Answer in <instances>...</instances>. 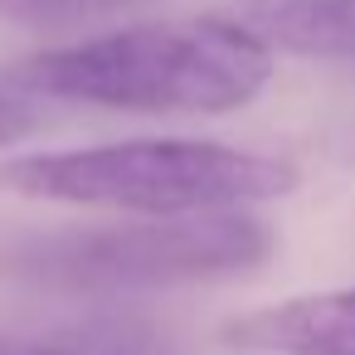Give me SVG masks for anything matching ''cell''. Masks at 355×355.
Here are the masks:
<instances>
[{
  "mask_svg": "<svg viewBox=\"0 0 355 355\" xmlns=\"http://www.w3.org/2000/svg\"><path fill=\"white\" fill-rule=\"evenodd\" d=\"M272 78V49L234 15L151 20L44 49L15 69L40 98L151 117H224L248 107Z\"/></svg>",
  "mask_w": 355,
  "mask_h": 355,
  "instance_id": "obj_1",
  "label": "cell"
},
{
  "mask_svg": "<svg viewBox=\"0 0 355 355\" xmlns=\"http://www.w3.org/2000/svg\"><path fill=\"white\" fill-rule=\"evenodd\" d=\"M292 185L297 171L277 156L239 151L224 141H185V137L35 151L0 166V190L10 195L78 205V209H117L137 219L243 209V205L282 200Z\"/></svg>",
  "mask_w": 355,
  "mask_h": 355,
  "instance_id": "obj_2",
  "label": "cell"
},
{
  "mask_svg": "<svg viewBox=\"0 0 355 355\" xmlns=\"http://www.w3.org/2000/svg\"><path fill=\"white\" fill-rule=\"evenodd\" d=\"M268 253H272L268 224L239 209H214V214H171V219H141L122 229L49 239L30 253L25 272L78 292L175 287L195 277L248 272Z\"/></svg>",
  "mask_w": 355,
  "mask_h": 355,
  "instance_id": "obj_3",
  "label": "cell"
},
{
  "mask_svg": "<svg viewBox=\"0 0 355 355\" xmlns=\"http://www.w3.org/2000/svg\"><path fill=\"white\" fill-rule=\"evenodd\" d=\"M219 345L243 355H355V287L239 311L219 326Z\"/></svg>",
  "mask_w": 355,
  "mask_h": 355,
  "instance_id": "obj_4",
  "label": "cell"
},
{
  "mask_svg": "<svg viewBox=\"0 0 355 355\" xmlns=\"http://www.w3.org/2000/svg\"><path fill=\"white\" fill-rule=\"evenodd\" d=\"M234 20L272 54L355 64V0H243Z\"/></svg>",
  "mask_w": 355,
  "mask_h": 355,
  "instance_id": "obj_5",
  "label": "cell"
},
{
  "mask_svg": "<svg viewBox=\"0 0 355 355\" xmlns=\"http://www.w3.org/2000/svg\"><path fill=\"white\" fill-rule=\"evenodd\" d=\"M127 0H0V20H20V25H69L88 20L103 10H117Z\"/></svg>",
  "mask_w": 355,
  "mask_h": 355,
  "instance_id": "obj_6",
  "label": "cell"
},
{
  "mask_svg": "<svg viewBox=\"0 0 355 355\" xmlns=\"http://www.w3.org/2000/svg\"><path fill=\"white\" fill-rule=\"evenodd\" d=\"M40 127V107L25 93H0V146H15Z\"/></svg>",
  "mask_w": 355,
  "mask_h": 355,
  "instance_id": "obj_7",
  "label": "cell"
},
{
  "mask_svg": "<svg viewBox=\"0 0 355 355\" xmlns=\"http://www.w3.org/2000/svg\"><path fill=\"white\" fill-rule=\"evenodd\" d=\"M10 355H69V350H54V345H35V350H10Z\"/></svg>",
  "mask_w": 355,
  "mask_h": 355,
  "instance_id": "obj_8",
  "label": "cell"
}]
</instances>
